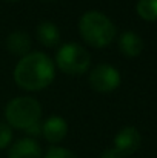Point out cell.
I'll return each instance as SVG.
<instances>
[{
    "label": "cell",
    "instance_id": "obj_8",
    "mask_svg": "<svg viewBox=\"0 0 157 158\" xmlns=\"http://www.w3.org/2000/svg\"><path fill=\"white\" fill-rule=\"evenodd\" d=\"M68 124L62 117H50L42 126V135L50 143H59L66 137Z\"/></svg>",
    "mask_w": 157,
    "mask_h": 158
},
{
    "label": "cell",
    "instance_id": "obj_6",
    "mask_svg": "<svg viewBox=\"0 0 157 158\" xmlns=\"http://www.w3.org/2000/svg\"><path fill=\"white\" fill-rule=\"evenodd\" d=\"M140 134L134 126H126L123 127L114 138V149L123 157V155H131L140 148Z\"/></svg>",
    "mask_w": 157,
    "mask_h": 158
},
{
    "label": "cell",
    "instance_id": "obj_5",
    "mask_svg": "<svg viewBox=\"0 0 157 158\" xmlns=\"http://www.w3.org/2000/svg\"><path fill=\"white\" fill-rule=\"evenodd\" d=\"M89 83L97 92H112L120 85V74L109 64H99L89 74Z\"/></svg>",
    "mask_w": 157,
    "mask_h": 158
},
{
    "label": "cell",
    "instance_id": "obj_10",
    "mask_svg": "<svg viewBox=\"0 0 157 158\" xmlns=\"http://www.w3.org/2000/svg\"><path fill=\"white\" fill-rule=\"evenodd\" d=\"M119 48L126 57H137L143 49V40L136 32H123L119 39Z\"/></svg>",
    "mask_w": 157,
    "mask_h": 158
},
{
    "label": "cell",
    "instance_id": "obj_11",
    "mask_svg": "<svg viewBox=\"0 0 157 158\" xmlns=\"http://www.w3.org/2000/svg\"><path fill=\"white\" fill-rule=\"evenodd\" d=\"M37 39L42 45L52 48L60 42V31L51 22H43L37 26Z\"/></svg>",
    "mask_w": 157,
    "mask_h": 158
},
{
    "label": "cell",
    "instance_id": "obj_16",
    "mask_svg": "<svg viewBox=\"0 0 157 158\" xmlns=\"http://www.w3.org/2000/svg\"><path fill=\"white\" fill-rule=\"evenodd\" d=\"M8 2H17V0H8Z\"/></svg>",
    "mask_w": 157,
    "mask_h": 158
},
{
    "label": "cell",
    "instance_id": "obj_14",
    "mask_svg": "<svg viewBox=\"0 0 157 158\" xmlns=\"http://www.w3.org/2000/svg\"><path fill=\"white\" fill-rule=\"evenodd\" d=\"M45 158H77L71 151H68V149H65V148H51L48 152H46V155Z\"/></svg>",
    "mask_w": 157,
    "mask_h": 158
},
{
    "label": "cell",
    "instance_id": "obj_15",
    "mask_svg": "<svg viewBox=\"0 0 157 158\" xmlns=\"http://www.w3.org/2000/svg\"><path fill=\"white\" fill-rule=\"evenodd\" d=\"M102 158H123L114 148H111V149H105L103 154H102Z\"/></svg>",
    "mask_w": 157,
    "mask_h": 158
},
{
    "label": "cell",
    "instance_id": "obj_4",
    "mask_svg": "<svg viewBox=\"0 0 157 158\" xmlns=\"http://www.w3.org/2000/svg\"><path fill=\"white\" fill-rule=\"evenodd\" d=\"M91 57L88 51L77 43L63 45L55 55V64L68 75H82L88 71Z\"/></svg>",
    "mask_w": 157,
    "mask_h": 158
},
{
    "label": "cell",
    "instance_id": "obj_3",
    "mask_svg": "<svg viewBox=\"0 0 157 158\" xmlns=\"http://www.w3.org/2000/svg\"><path fill=\"white\" fill-rule=\"evenodd\" d=\"M40 115H42V106L33 97H17L11 100L5 109V117L8 124L23 131H28L29 127L39 124Z\"/></svg>",
    "mask_w": 157,
    "mask_h": 158
},
{
    "label": "cell",
    "instance_id": "obj_7",
    "mask_svg": "<svg viewBox=\"0 0 157 158\" xmlns=\"http://www.w3.org/2000/svg\"><path fill=\"white\" fill-rule=\"evenodd\" d=\"M42 157V149L40 144L33 140V138H22L15 141L9 152L8 158H40Z\"/></svg>",
    "mask_w": 157,
    "mask_h": 158
},
{
    "label": "cell",
    "instance_id": "obj_9",
    "mask_svg": "<svg viewBox=\"0 0 157 158\" xmlns=\"http://www.w3.org/2000/svg\"><path fill=\"white\" fill-rule=\"evenodd\" d=\"M6 48H8L9 52L14 54V55L25 57L31 51V39H29V35L26 32L15 31V32L9 34V37L6 40Z\"/></svg>",
    "mask_w": 157,
    "mask_h": 158
},
{
    "label": "cell",
    "instance_id": "obj_1",
    "mask_svg": "<svg viewBox=\"0 0 157 158\" xmlns=\"http://www.w3.org/2000/svg\"><path fill=\"white\" fill-rule=\"evenodd\" d=\"M55 68L52 60L43 52H29L22 57L14 69L15 83L26 91H42L54 80Z\"/></svg>",
    "mask_w": 157,
    "mask_h": 158
},
{
    "label": "cell",
    "instance_id": "obj_13",
    "mask_svg": "<svg viewBox=\"0 0 157 158\" xmlns=\"http://www.w3.org/2000/svg\"><path fill=\"white\" fill-rule=\"evenodd\" d=\"M12 140V131L9 124L0 123V149H6Z\"/></svg>",
    "mask_w": 157,
    "mask_h": 158
},
{
    "label": "cell",
    "instance_id": "obj_2",
    "mask_svg": "<svg viewBox=\"0 0 157 158\" xmlns=\"http://www.w3.org/2000/svg\"><path fill=\"white\" fill-rule=\"evenodd\" d=\"M79 31L82 39L94 48L108 46L116 37L114 23L99 11L85 12L79 22Z\"/></svg>",
    "mask_w": 157,
    "mask_h": 158
},
{
    "label": "cell",
    "instance_id": "obj_12",
    "mask_svg": "<svg viewBox=\"0 0 157 158\" xmlns=\"http://www.w3.org/2000/svg\"><path fill=\"white\" fill-rule=\"evenodd\" d=\"M137 14L143 20H150V22L157 20V0H139Z\"/></svg>",
    "mask_w": 157,
    "mask_h": 158
},
{
    "label": "cell",
    "instance_id": "obj_17",
    "mask_svg": "<svg viewBox=\"0 0 157 158\" xmlns=\"http://www.w3.org/2000/svg\"><path fill=\"white\" fill-rule=\"evenodd\" d=\"M46 2H52V0H46Z\"/></svg>",
    "mask_w": 157,
    "mask_h": 158
}]
</instances>
